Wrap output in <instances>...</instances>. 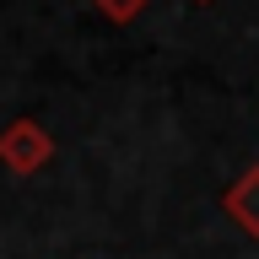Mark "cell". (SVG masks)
I'll list each match as a JSON object with an SVG mask.
<instances>
[{"mask_svg": "<svg viewBox=\"0 0 259 259\" xmlns=\"http://www.w3.org/2000/svg\"><path fill=\"white\" fill-rule=\"evenodd\" d=\"M222 210L243 227V232H248V238H259V162H254V167H243V173L227 184Z\"/></svg>", "mask_w": 259, "mask_h": 259, "instance_id": "cell-2", "label": "cell"}, {"mask_svg": "<svg viewBox=\"0 0 259 259\" xmlns=\"http://www.w3.org/2000/svg\"><path fill=\"white\" fill-rule=\"evenodd\" d=\"M54 157V135H49L38 119H11V124L0 130V167L6 173H16V178H32L44 162Z\"/></svg>", "mask_w": 259, "mask_h": 259, "instance_id": "cell-1", "label": "cell"}, {"mask_svg": "<svg viewBox=\"0 0 259 259\" xmlns=\"http://www.w3.org/2000/svg\"><path fill=\"white\" fill-rule=\"evenodd\" d=\"M92 6L108 16V22H135V16H141L151 0H92Z\"/></svg>", "mask_w": 259, "mask_h": 259, "instance_id": "cell-3", "label": "cell"}, {"mask_svg": "<svg viewBox=\"0 0 259 259\" xmlns=\"http://www.w3.org/2000/svg\"><path fill=\"white\" fill-rule=\"evenodd\" d=\"M200 6H205V0H200Z\"/></svg>", "mask_w": 259, "mask_h": 259, "instance_id": "cell-4", "label": "cell"}]
</instances>
